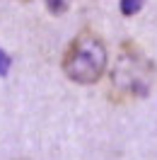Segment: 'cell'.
<instances>
[{
    "label": "cell",
    "mask_w": 157,
    "mask_h": 160,
    "mask_svg": "<svg viewBox=\"0 0 157 160\" xmlns=\"http://www.w3.org/2000/svg\"><path fill=\"white\" fill-rule=\"evenodd\" d=\"M155 82V63L136 41H123L109 70V100L114 104L136 102L150 95Z\"/></svg>",
    "instance_id": "cell-1"
},
{
    "label": "cell",
    "mask_w": 157,
    "mask_h": 160,
    "mask_svg": "<svg viewBox=\"0 0 157 160\" xmlns=\"http://www.w3.org/2000/svg\"><path fill=\"white\" fill-rule=\"evenodd\" d=\"M143 5H145V0H121V15L133 17V15H138L143 10Z\"/></svg>",
    "instance_id": "cell-3"
},
{
    "label": "cell",
    "mask_w": 157,
    "mask_h": 160,
    "mask_svg": "<svg viewBox=\"0 0 157 160\" xmlns=\"http://www.w3.org/2000/svg\"><path fill=\"white\" fill-rule=\"evenodd\" d=\"M70 2H73V0H46V8H49L51 15L58 17V15H65V12H68Z\"/></svg>",
    "instance_id": "cell-4"
},
{
    "label": "cell",
    "mask_w": 157,
    "mask_h": 160,
    "mask_svg": "<svg viewBox=\"0 0 157 160\" xmlns=\"http://www.w3.org/2000/svg\"><path fill=\"white\" fill-rule=\"evenodd\" d=\"M109 66V53L107 44L92 29L78 32L70 44L65 46L60 68L65 73V78L78 82V85H94L104 78Z\"/></svg>",
    "instance_id": "cell-2"
},
{
    "label": "cell",
    "mask_w": 157,
    "mask_h": 160,
    "mask_svg": "<svg viewBox=\"0 0 157 160\" xmlns=\"http://www.w3.org/2000/svg\"><path fill=\"white\" fill-rule=\"evenodd\" d=\"M7 70H10V56L0 49V75H7Z\"/></svg>",
    "instance_id": "cell-5"
},
{
    "label": "cell",
    "mask_w": 157,
    "mask_h": 160,
    "mask_svg": "<svg viewBox=\"0 0 157 160\" xmlns=\"http://www.w3.org/2000/svg\"><path fill=\"white\" fill-rule=\"evenodd\" d=\"M20 2H29V0H20Z\"/></svg>",
    "instance_id": "cell-6"
}]
</instances>
